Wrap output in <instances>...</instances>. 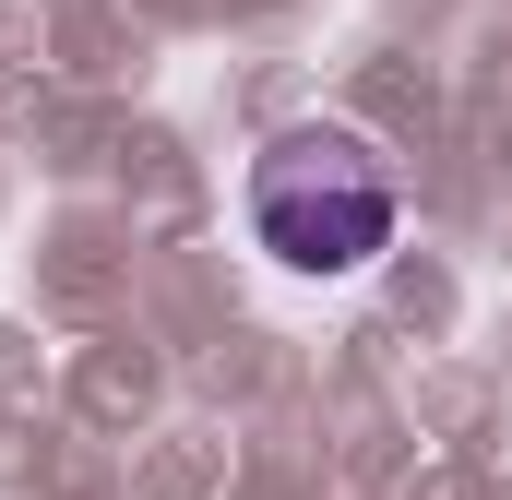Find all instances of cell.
I'll return each instance as SVG.
<instances>
[{
  "mask_svg": "<svg viewBox=\"0 0 512 500\" xmlns=\"http://www.w3.org/2000/svg\"><path fill=\"white\" fill-rule=\"evenodd\" d=\"M405 227V179L370 131L346 120H298L251 155V239L286 274H370Z\"/></svg>",
  "mask_w": 512,
  "mask_h": 500,
  "instance_id": "cell-1",
  "label": "cell"
}]
</instances>
